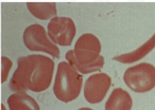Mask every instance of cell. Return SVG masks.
I'll return each mask as SVG.
<instances>
[{"mask_svg": "<svg viewBox=\"0 0 155 110\" xmlns=\"http://www.w3.org/2000/svg\"><path fill=\"white\" fill-rule=\"evenodd\" d=\"M17 65L10 80V89L13 92H41L49 88L54 70V61L51 58L33 54L19 57Z\"/></svg>", "mask_w": 155, "mask_h": 110, "instance_id": "6da1fadb", "label": "cell"}, {"mask_svg": "<svg viewBox=\"0 0 155 110\" xmlns=\"http://www.w3.org/2000/svg\"><path fill=\"white\" fill-rule=\"evenodd\" d=\"M101 42L99 38L91 33L83 34L79 37L74 45V49L66 53L68 64L81 72L82 74H88L99 71L104 65V57L100 55Z\"/></svg>", "mask_w": 155, "mask_h": 110, "instance_id": "7a4b0ae2", "label": "cell"}, {"mask_svg": "<svg viewBox=\"0 0 155 110\" xmlns=\"http://www.w3.org/2000/svg\"><path fill=\"white\" fill-rule=\"evenodd\" d=\"M83 76L68 63L62 61L58 65L53 92L60 101L68 103L75 99L81 92Z\"/></svg>", "mask_w": 155, "mask_h": 110, "instance_id": "3957f363", "label": "cell"}, {"mask_svg": "<svg viewBox=\"0 0 155 110\" xmlns=\"http://www.w3.org/2000/svg\"><path fill=\"white\" fill-rule=\"evenodd\" d=\"M123 80L131 90L138 93L148 92L155 87V67L141 63L125 70Z\"/></svg>", "mask_w": 155, "mask_h": 110, "instance_id": "277c9868", "label": "cell"}, {"mask_svg": "<svg viewBox=\"0 0 155 110\" xmlns=\"http://www.w3.org/2000/svg\"><path fill=\"white\" fill-rule=\"evenodd\" d=\"M24 43L31 51L45 52L55 58H60V50L47 36L44 27L38 24L29 26L24 32Z\"/></svg>", "mask_w": 155, "mask_h": 110, "instance_id": "5b68a950", "label": "cell"}, {"mask_svg": "<svg viewBox=\"0 0 155 110\" xmlns=\"http://www.w3.org/2000/svg\"><path fill=\"white\" fill-rule=\"evenodd\" d=\"M48 35L55 45L70 46L75 36V24L69 17H54L48 24Z\"/></svg>", "mask_w": 155, "mask_h": 110, "instance_id": "8992f818", "label": "cell"}, {"mask_svg": "<svg viewBox=\"0 0 155 110\" xmlns=\"http://www.w3.org/2000/svg\"><path fill=\"white\" fill-rule=\"evenodd\" d=\"M112 85V78L105 73L89 76L84 85V96L88 103L98 104L103 101Z\"/></svg>", "mask_w": 155, "mask_h": 110, "instance_id": "52a82bcc", "label": "cell"}, {"mask_svg": "<svg viewBox=\"0 0 155 110\" xmlns=\"http://www.w3.org/2000/svg\"><path fill=\"white\" fill-rule=\"evenodd\" d=\"M133 99L131 95L121 88L113 90L105 103V110H131Z\"/></svg>", "mask_w": 155, "mask_h": 110, "instance_id": "ba28073f", "label": "cell"}, {"mask_svg": "<svg viewBox=\"0 0 155 110\" xmlns=\"http://www.w3.org/2000/svg\"><path fill=\"white\" fill-rule=\"evenodd\" d=\"M10 110H41L37 102L26 92H18L8 99Z\"/></svg>", "mask_w": 155, "mask_h": 110, "instance_id": "9c48e42d", "label": "cell"}, {"mask_svg": "<svg viewBox=\"0 0 155 110\" xmlns=\"http://www.w3.org/2000/svg\"><path fill=\"white\" fill-rule=\"evenodd\" d=\"M154 48H155V33L147 42H144L141 47L136 49L135 51L130 52V53L121 54V55H118V56H115L113 59L119 61V63L132 64L134 61H137L139 59H141L146 55H148Z\"/></svg>", "mask_w": 155, "mask_h": 110, "instance_id": "30bf717a", "label": "cell"}, {"mask_svg": "<svg viewBox=\"0 0 155 110\" xmlns=\"http://www.w3.org/2000/svg\"><path fill=\"white\" fill-rule=\"evenodd\" d=\"M27 7L34 17L41 20L54 18L58 15L54 2H28Z\"/></svg>", "mask_w": 155, "mask_h": 110, "instance_id": "8fae6325", "label": "cell"}, {"mask_svg": "<svg viewBox=\"0 0 155 110\" xmlns=\"http://www.w3.org/2000/svg\"><path fill=\"white\" fill-rule=\"evenodd\" d=\"M79 110H94V109H91V108H87V107H84V108H81V109H79Z\"/></svg>", "mask_w": 155, "mask_h": 110, "instance_id": "7c38bea8", "label": "cell"}]
</instances>
